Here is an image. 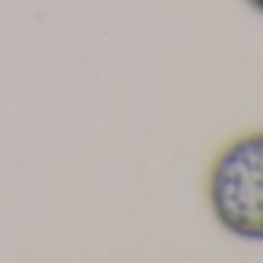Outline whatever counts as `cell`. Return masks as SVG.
<instances>
[{
    "mask_svg": "<svg viewBox=\"0 0 263 263\" xmlns=\"http://www.w3.org/2000/svg\"><path fill=\"white\" fill-rule=\"evenodd\" d=\"M208 198L217 223L245 241H263V134L223 149L214 161Z\"/></svg>",
    "mask_w": 263,
    "mask_h": 263,
    "instance_id": "1",
    "label": "cell"
},
{
    "mask_svg": "<svg viewBox=\"0 0 263 263\" xmlns=\"http://www.w3.org/2000/svg\"><path fill=\"white\" fill-rule=\"evenodd\" d=\"M245 4H248L254 13H260V16H263V0H245Z\"/></svg>",
    "mask_w": 263,
    "mask_h": 263,
    "instance_id": "2",
    "label": "cell"
}]
</instances>
